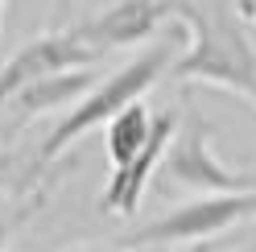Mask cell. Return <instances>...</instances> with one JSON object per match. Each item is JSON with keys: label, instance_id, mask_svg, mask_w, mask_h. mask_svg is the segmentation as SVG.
<instances>
[{"label": "cell", "instance_id": "1", "mask_svg": "<svg viewBox=\"0 0 256 252\" xmlns=\"http://www.w3.org/2000/svg\"><path fill=\"white\" fill-rule=\"evenodd\" d=\"M178 21L190 34V50L170 66V74L182 78V83L228 87L256 108V46L232 17V8L223 0L215 8H198V4L178 0Z\"/></svg>", "mask_w": 256, "mask_h": 252}, {"label": "cell", "instance_id": "2", "mask_svg": "<svg viewBox=\"0 0 256 252\" xmlns=\"http://www.w3.org/2000/svg\"><path fill=\"white\" fill-rule=\"evenodd\" d=\"M166 70H170V42H157V46H149L145 54H136L132 62H124L120 70H112L108 78H100V83H95L50 132H46L34 170H50L74 140H83L91 128H104L116 112H124L128 104H136Z\"/></svg>", "mask_w": 256, "mask_h": 252}, {"label": "cell", "instance_id": "3", "mask_svg": "<svg viewBox=\"0 0 256 252\" xmlns=\"http://www.w3.org/2000/svg\"><path fill=\"white\" fill-rule=\"evenodd\" d=\"M256 215V190L248 194H202L194 202H182L166 215L140 224L136 232L124 236L128 248H153V244H202L219 240L223 232L240 228L244 219Z\"/></svg>", "mask_w": 256, "mask_h": 252}, {"label": "cell", "instance_id": "4", "mask_svg": "<svg viewBox=\"0 0 256 252\" xmlns=\"http://www.w3.org/2000/svg\"><path fill=\"white\" fill-rule=\"evenodd\" d=\"M157 170L174 186H186V190H198V194H248V190H256V178L240 174V170H228L215 157L211 124L202 116H190L174 132V140H170V149H166Z\"/></svg>", "mask_w": 256, "mask_h": 252}, {"label": "cell", "instance_id": "5", "mask_svg": "<svg viewBox=\"0 0 256 252\" xmlns=\"http://www.w3.org/2000/svg\"><path fill=\"white\" fill-rule=\"evenodd\" d=\"M178 17V0H116L112 8H104L100 17H91L74 29V38L95 54L124 50V46L149 42L166 21Z\"/></svg>", "mask_w": 256, "mask_h": 252}, {"label": "cell", "instance_id": "6", "mask_svg": "<svg viewBox=\"0 0 256 252\" xmlns=\"http://www.w3.org/2000/svg\"><path fill=\"white\" fill-rule=\"evenodd\" d=\"M100 58L95 50H87L83 42L74 38V29H58V34H42L34 42H25L17 54H12L4 66H0V104H8L21 87L38 83L46 74L58 70H83Z\"/></svg>", "mask_w": 256, "mask_h": 252}, {"label": "cell", "instance_id": "7", "mask_svg": "<svg viewBox=\"0 0 256 252\" xmlns=\"http://www.w3.org/2000/svg\"><path fill=\"white\" fill-rule=\"evenodd\" d=\"M174 132H178V112H157L149 120V136H145V145L136 149V157L128 162L124 170H112V178L104 186V194H100V211L104 215H136L140 207V198H145V186L149 178L157 174V166H162V157L170 149V140Z\"/></svg>", "mask_w": 256, "mask_h": 252}, {"label": "cell", "instance_id": "8", "mask_svg": "<svg viewBox=\"0 0 256 252\" xmlns=\"http://www.w3.org/2000/svg\"><path fill=\"white\" fill-rule=\"evenodd\" d=\"M95 83H100V74H95L91 66L58 70V74H46V78H38V83L21 87L17 96H12V104H17L21 116H42V112H54V108H66V104L74 108Z\"/></svg>", "mask_w": 256, "mask_h": 252}, {"label": "cell", "instance_id": "9", "mask_svg": "<svg viewBox=\"0 0 256 252\" xmlns=\"http://www.w3.org/2000/svg\"><path fill=\"white\" fill-rule=\"evenodd\" d=\"M149 108L145 104H128L124 112H116L104 128H108V157H112V170H124L128 162L136 157V149L145 145V136H149Z\"/></svg>", "mask_w": 256, "mask_h": 252}, {"label": "cell", "instance_id": "10", "mask_svg": "<svg viewBox=\"0 0 256 252\" xmlns=\"http://www.w3.org/2000/svg\"><path fill=\"white\" fill-rule=\"evenodd\" d=\"M182 252H215V240H202V244H186Z\"/></svg>", "mask_w": 256, "mask_h": 252}, {"label": "cell", "instance_id": "11", "mask_svg": "<svg viewBox=\"0 0 256 252\" xmlns=\"http://www.w3.org/2000/svg\"><path fill=\"white\" fill-rule=\"evenodd\" d=\"M8 170H12V157H8V153H0V182L8 178Z\"/></svg>", "mask_w": 256, "mask_h": 252}, {"label": "cell", "instance_id": "12", "mask_svg": "<svg viewBox=\"0 0 256 252\" xmlns=\"http://www.w3.org/2000/svg\"><path fill=\"white\" fill-rule=\"evenodd\" d=\"M240 8H244L248 21H256V0H240Z\"/></svg>", "mask_w": 256, "mask_h": 252}, {"label": "cell", "instance_id": "13", "mask_svg": "<svg viewBox=\"0 0 256 252\" xmlns=\"http://www.w3.org/2000/svg\"><path fill=\"white\" fill-rule=\"evenodd\" d=\"M70 4H74V0H54V17H66Z\"/></svg>", "mask_w": 256, "mask_h": 252}, {"label": "cell", "instance_id": "14", "mask_svg": "<svg viewBox=\"0 0 256 252\" xmlns=\"http://www.w3.org/2000/svg\"><path fill=\"white\" fill-rule=\"evenodd\" d=\"M4 240H8V219L0 215V252H4Z\"/></svg>", "mask_w": 256, "mask_h": 252}, {"label": "cell", "instance_id": "15", "mask_svg": "<svg viewBox=\"0 0 256 252\" xmlns=\"http://www.w3.org/2000/svg\"><path fill=\"white\" fill-rule=\"evenodd\" d=\"M74 252H124V248H74Z\"/></svg>", "mask_w": 256, "mask_h": 252}, {"label": "cell", "instance_id": "16", "mask_svg": "<svg viewBox=\"0 0 256 252\" xmlns=\"http://www.w3.org/2000/svg\"><path fill=\"white\" fill-rule=\"evenodd\" d=\"M0 8H4V0H0Z\"/></svg>", "mask_w": 256, "mask_h": 252}]
</instances>
